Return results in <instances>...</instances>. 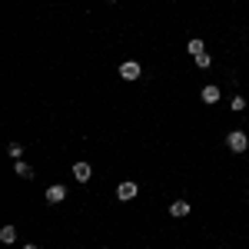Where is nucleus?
<instances>
[{"mask_svg": "<svg viewBox=\"0 0 249 249\" xmlns=\"http://www.w3.org/2000/svg\"><path fill=\"white\" fill-rule=\"evenodd\" d=\"M226 146H230L232 153H246L249 150V136L243 133V130H232V133L226 136Z\"/></svg>", "mask_w": 249, "mask_h": 249, "instance_id": "1", "label": "nucleus"}, {"mask_svg": "<svg viewBox=\"0 0 249 249\" xmlns=\"http://www.w3.org/2000/svg\"><path fill=\"white\" fill-rule=\"evenodd\" d=\"M116 73H120V77L126 80V83H133V80H140V77H143V70H140V63H136V60H123Z\"/></svg>", "mask_w": 249, "mask_h": 249, "instance_id": "2", "label": "nucleus"}, {"mask_svg": "<svg viewBox=\"0 0 249 249\" xmlns=\"http://www.w3.org/2000/svg\"><path fill=\"white\" fill-rule=\"evenodd\" d=\"M136 193H140V186H136L133 179H123V183L116 186V199H120V203H130V199H136Z\"/></svg>", "mask_w": 249, "mask_h": 249, "instance_id": "3", "label": "nucleus"}, {"mask_svg": "<svg viewBox=\"0 0 249 249\" xmlns=\"http://www.w3.org/2000/svg\"><path fill=\"white\" fill-rule=\"evenodd\" d=\"M199 100H203L206 107H210V103H219V87H216V83H206V87L199 90Z\"/></svg>", "mask_w": 249, "mask_h": 249, "instance_id": "4", "label": "nucleus"}, {"mask_svg": "<svg viewBox=\"0 0 249 249\" xmlns=\"http://www.w3.org/2000/svg\"><path fill=\"white\" fill-rule=\"evenodd\" d=\"M63 199H67V186H63V183L47 186V203H63Z\"/></svg>", "mask_w": 249, "mask_h": 249, "instance_id": "5", "label": "nucleus"}, {"mask_svg": "<svg viewBox=\"0 0 249 249\" xmlns=\"http://www.w3.org/2000/svg\"><path fill=\"white\" fill-rule=\"evenodd\" d=\"M190 203H186V199H176V203H170V216L173 219H183V216H190Z\"/></svg>", "mask_w": 249, "mask_h": 249, "instance_id": "6", "label": "nucleus"}, {"mask_svg": "<svg viewBox=\"0 0 249 249\" xmlns=\"http://www.w3.org/2000/svg\"><path fill=\"white\" fill-rule=\"evenodd\" d=\"M90 163H73V179L77 183H90Z\"/></svg>", "mask_w": 249, "mask_h": 249, "instance_id": "7", "label": "nucleus"}, {"mask_svg": "<svg viewBox=\"0 0 249 249\" xmlns=\"http://www.w3.org/2000/svg\"><path fill=\"white\" fill-rule=\"evenodd\" d=\"M14 173H17L20 179H34V166L23 163V160H14Z\"/></svg>", "mask_w": 249, "mask_h": 249, "instance_id": "8", "label": "nucleus"}, {"mask_svg": "<svg viewBox=\"0 0 249 249\" xmlns=\"http://www.w3.org/2000/svg\"><path fill=\"white\" fill-rule=\"evenodd\" d=\"M186 50H190L193 57H199V53H206V43H203V40H199V37H193L190 43H186Z\"/></svg>", "mask_w": 249, "mask_h": 249, "instance_id": "9", "label": "nucleus"}, {"mask_svg": "<svg viewBox=\"0 0 249 249\" xmlns=\"http://www.w3.org/2000/svg\"><path fill=\"white\" fill-rule=\"evenodd\" d=\"M0 239H3V243H17V226H10V223H7V226L0 230Z\"/></svg>", "mask_w": 249, "mask_h": 249, "instance_id": "10", "label": "nucleus"}, {"mask_svg": "<svg viewBox=\"0 0 249 249\" xmlns=\"http://www.w3.org/2000/svg\"><path fill=\"white\" fill-rule=\"evenodd\" d=\"M196 67H199V70H210V67H213V57H210V53H199V57H196Z\"/></svg>", "mask_w": 249, "mask_h": 249, "instance_id": "11", "label": "nucleus"}, {"mask_svg": "<svg viewBox=\"0 0 249 249\" xmlns=\"http://www.w3.org/2000/svg\"><path fill=\"white\" fill-rule=\"evenodd\" d=\"M7 156H10V160H23V146H20V143H10Z\"/></svg>", "mask_w": 249, "mask_h": 249, "instance_id": "12", "label": "nucleus"}, {"mask_svg": "<svg viewBox=\"0 0 249 249\" xmlns=\"http://www.w3.org/2000/svg\"><path fill=\"white\" fill-rule=\"evenodd\" d=\"M230 107L236 110V113H243V110H246V100H243V96H232V100H230Z\"/></svg>", "mask_w": 249, "mask_h": 249, "instance_id": "13", "label": "nucleus"}, {"mask_svg": "<svg viewBox=\"0 0 249 249\" xmlns=\"http://www.w3.org/2000/svg\"><path fill=\"white\" fill-rule=\"evenodd\" d=\"M23 249H37V246H34V243H27V246H23Z\"/></svg>", "mask_w": 249, "mask_h": 249, "instance_id": "14", "label": "nucleus"}, {"mask_svg": "<svg viewBox=\"0 0 249 249\" xmlns=\"http://www.w3.org/2000/svg\"><path fill=\"white\" fill-rule=\"evenodd\" d=\"M107 3H116V0H107Z\"/></svg>", "mask_w": 249, "mask_h": 249, "instance_id": "15", "label": "nucleus"}]
</instances>
